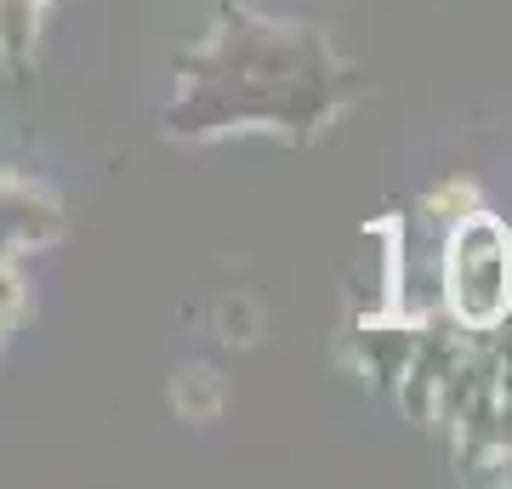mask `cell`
<instances>
[{
	"label": "cell",
	"mask_w": 512,
	"mask_h": 489,
	"mask_svg": "<svg viewBox=\"0 0 512 489\" xmlns=\"http://www.w3.org/2000/svg\"><path fill=\"white\" fill-rule=\"evenodd\" d=\"M444 302L461 330H495L512 308V234L490 211H467L450 222V251H444Z\"/></svg>",
	"instance_id": "cell-1"
},
{
	"label": "cell",
	"mask_w": 512,
	"mask_h": 489,
	"mask_svg": "<svg viewBox=\"0 0 512 489\" xmlns=\"http://www.w3.org/2000/svg\"><path fill=\"white\" fill-rule=\"evenodd\" d=\"M171 404L188 421H217L222 404H228V387H222V376L211 364H194V370H183V376L171 381Z\"/></svg>",
	"instance_id": "cell-2"
},
{
	"label": "cell",
	"mask_w": 512,
	"mask_h": 489,
	"mask_svg": "<svg viewBox=\"0 0 512 489\" xmlns=\"http://www.w3.org/2000/svg\"><path fill=\"white\" fill-rule=\"evenodd\" d=\"M46 0H0V57H12L18 69H29L35 57V35H40V12Z\"/></svg>",
	"instance_id": "cell-3"
}]
</instances>
